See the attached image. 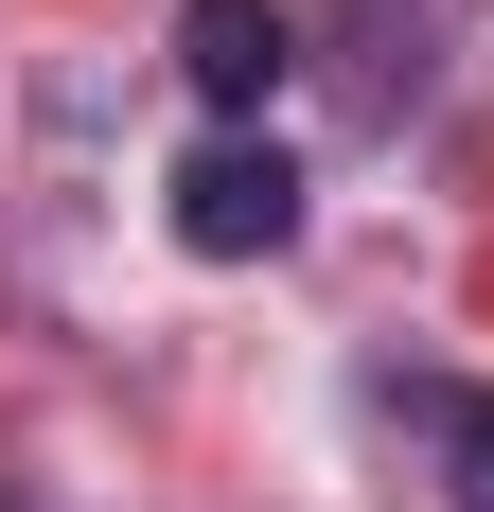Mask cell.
<instances>
[{
	"label": "cell",
	"mask_w": 494,
	"mask_h": 512,
	"mask_svg": "<svg viewBox=\"0 0 494 512\" xmlns=\"http://www.w3.org/2000/svg\"><path fill=\"white\" fill-rule=\"evenodd\" d=\"M300 71V18L283 0H177V89L212 106V124H265Z\"/></svg>",
	"instance_id": "7a4b0ae2"
},
{
	"label": "cell",
	"mask_w": 494,
	"mask_h": 512,
	"mask_svg": "<svg viewBox=\"0 0 494 512\" xmlns=\"http://www.w3.org/2000/svg\"><path fill=\"white\" fill-rule=\"evenodd\" d=\"M159 212H177V248H195V265H265V248H300V159L265 142V124H212V142L177 159V195H159Z\"/></svg>",
	"instance_id": "6da1fadb"
},
{
	"label": "cell",
	"mask_w": 494,
	"mask_h": 512,
	"mask_svg": "<svg viewBox=\"0 0 494 512\" xmlns=\"http://www.w3.org/2000/svg\"><path fill=\"white\" fill-rule=\"evenodd\" d=\"M389 407L424 424L442 495H459V512H494V389H442V371H389Z\"/></svg>",
	"instance_id": "3957f363"
}]
</instances>
